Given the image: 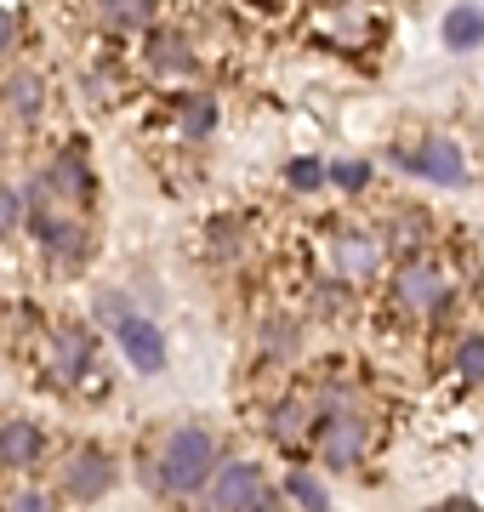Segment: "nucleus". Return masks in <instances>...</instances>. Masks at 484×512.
I'll list each match as a JSON object with an SVG mask.
<instances>
[{
  "instance_id": "27",
  "label": "nucleus",
  "mask_w": 484,
  "mask_h": 512,
  "mask_svg": "<svg viewBox=\"0 0 484 512\" xmlns=\"http://www.w3.org/2000/svg\"><path fill=\"white\" fill-rule=\"evenodd\" d=\"M0 154H6V131H0Z\"/></svg>"
},
{
  "instance_id": "2",
  "label": "nucleus",
  "mask_w": 484,
  "mask_h": 512,
  "mask_svg": "<svg viewBox=\"0 0 484 512\" xmlns=\"http://www.w3.org/2000/svg\"><path fill=\"white\" fill-rule=\"evenodd\" d=\"M97 319L114 330V342L131 359V370H143V376H160L166 370V336H160V325H154L149 313L131 308L120 291H97Z\"/></svg>"
},
{
  "instance_id": "11",
  "label": "nucleus",
  "mask_w": 484,
  "mask_h": 512,
  "mask_svg": "<svg viewBox=\"0 0 484 512\" xmlns=\"http://www.w3.org/2000/svg\"><path fill=\"white\" fill-rule=\"evenodd\" d=\"M52 370H57V382H86L97 370V342H92V330L86 325H63L52 336Z\"/></svg>"
},
{
  "instance_id": "22",
  "label": "nucleus",
  "mask_w": 484,
  "mask_h": 512,
  "mask_svg": "<svg viewBox=\"0 0 484 512\" xmlns=\"http://www.w3.org/2000/svg\"><path fill=\"white\" fill-rule=\"evenodd\" d=\"M23 211H29V205H23V188H6V183H0V234H18V228H23Z\"/></svg>"
},
{
  "instance_id": "12",
  "label": "nucleus",
  "mask_w": 484,
  "mask_h": 512,
  "mask_svg": "<svg viewBox=\"0 0 484 512\" xmlns=\"http://www.w3.org/2000/svg\"><path fill=\"white\" fill-rule=\"evenodd\" d=\"M314 416H319V404L308 399V393H291V399H280L274 410H268V421H262V427H268V439H274V444L297 450V444L314 433Z\"/></svg>"
},
{
  "instance_id": "3",
  "label": "nucleus",
  "mask_w": 484,
  "mask_h": 512,
  "mask_svg": "<svg viewBox=\"0 0 484 512\" xmlns=\"http://www.w3.org/2000/svg\"><path fill=\"white\" fill-rule=\"evenodd\" d=\"M331 416L319 421V461L325 467H336V473H348L359 456H365V444H371V421H365V410H359L348 393H331Z\"/></svg>"
},
{
  "instance_id": "16",
  "label": "nucleus",
  "mask_w": 484,
  "mask_h": 512,
  "mask_svg": "<svg viewBox=\"0 0 484 512\" xmlns=\"http://www.w3.org/2000/svg\"><path fill=\"white\" fill-rule=\"evenodd\" d=\"M445 46H450V52H479V46H484V12H479V6H450Z\"/></svg>"
},
{
  "instance_id": "13",
  "label": "nucleus",
  "mask_w": 484,
  "mask_h": 512,
  "mask_svg": "<svg viewBox=\"0 0 484 512\" xmlns=\"http://www.w3.org/2000/svg\"><path fill=\"white\" fill-rule=\"evenodd\" d=\"M40 183L52 188L57 200H92V165L69 148V154H52L40 165Z\"/></svg>"
},
{
  "instance_id": "10",
  "label": "nucleus",
  "mask_w": 484,
  "mask_h": 512,
  "mask_svg": "<svg viewBox=\"0 0 484 512\" xmlns=\"http://www.w3.org/2000/svg\"><path fill=\"white\" fill-rule=\"evenodd\" d=\"M331 262H336V279L359 285V279H371L376 268H382V239H376L371 228H342L336 245H331Z\"/></svg>"
},
{
  "instance_id": "9",
  "label": "nucleus",
  "mask_w": 484,
  "mask_h": 512,
  "mask_svg": "<svg viewBox=\"0 0 484 512\" xmlns=\"http://www.w3.org/2000/svg\"><path fill=\"white\" fill-rule=\"evenodd\" d=\"M40 461H46V433H40V421H29V416L0 421V467H6V473H35Z\"/></svg>"
},
{
  "instance_id": "5",
  "label": "nucleus",
  "mask_w": 484,
  "mask_h": 512,
  "mask_svg": "<svg viewBox=\"0 0 484 512\" xmlns=\"http://www.w3.org/2000/svg\"><path fill=\"white\" fill-rule=\"evenodd\" d=\"M114 484H120V467H114V456L97 450V444H86V450H75V456L63 461V495H69V501H103Z\"/></svg>"
},
{
  "instance_id": "7",
  "label": "nucleus",
  "mask_w": 484,
  "mask_h": 512,
  "mask_svg": "<svg viewBox=\"0 0 484 512\" xmlns=\"http://www.w3.org/2000/svg\"><path fill=\"white\" fill-rule=\"evenodd\" d=\"M23 222L35 228V245L46 256H57V262H86L92 256V234L80 228V222L57 217L52 205H35V211H23Z\"/></svg>"
},
{
  "instance_id": "6",
  "label": "nucleus",
  "mask_w": 484,
  "mask_h": 512,
  "mask_svg": "<svg viewBox=\"0 0 484 512\" xmlns=\"http://www.w3.org/2000/svg\"><path fill=\"white\" fill-rule=\"evenodd\" d=\"M393 160L405 165V171H416V177H428V183H445V188L467 183V160L450 137H428V143H416V148H393Z\"/></svg>"
},
{
  "instance_id": "24",
  "label": "nucleus",
  "mask_w": 484,
  "mask_h": 512,
  "mask_svg": "<svg viewBox=\"0 0 484 512\" xmlns=\"http://www.w3.org/2000/svg\"><path fill=\"white\" fill-rule=\"evenodd\" d=\"M262 348H268V353H291V348H297V325L274 319V330H262Z\"/></svg>"
},
{
  "instance_id": "21",
  "label": "nucleus",
  "mask_w": 484,
  "mask_h": 512,
  "mask_svg": "<svg viewBox=\"0 0 484 512\" xmlns=\"http://www.w3.org/2000/svg\"><path fill=\"white\" fill-rule=\"evenodd\" d=\"M285 183L297 188V194H314V188H325V165L319 160H291L285 165Z\"/></svg>"
},
{
  "instance_id": "23",
  "label": "nucleus",
  "mask_w": 484,
  "mask_h": 512,
  "mask_svg": "<svg viewBox=\"0 0 484 512\" xmlns=\"http://www.w3.org/2000/svg\"><path fill=\"white\" fill-rule=\"evenodd\" d=\"M325 183H336V188H365V183H371V165H365V160H342V165H331V171H325Z\"/></svg>"
},
{
  "instance_id": "19",
  "label": "nucleus",
  "mask_w": 484,
  "mask_h": 512,
  "mask_svg": "<svg viewBox=\"0 0 484 512\" xmlns=\"http://www.w3.org/2000/svg\"><path fill=\"white\" fill-rule=\"evenodd\" d=\"M285 495H291V501H302V507H325V501H331V490H325L308 467H297V473L285 478Z\"/></svg>"
},
{
  "instance_id": "18",
  "label": "nucleus",
  "mask_w": 484,
  "mask_h": 512,
  "mask_svg": "<svg viewBox=\"0 0 484 512\" xmlns=\"http://www.w3.org/2000/svg\"><path fill=\"white\" fill-rule=\"evenodd\" d=\"M177 131H183L188 143H205V137L217 131V103H211V97H188V109H183V120H177Z\"/></svg>"
},
{
  "instance_id": "14",
  "label": "nucleus",
  "mask_w": 484,
  "mask_h": 512,
  "mask_svg": "<svg viewBox=\"0 0 484 512\" xmlns=\"http://www.w3.org/2000/svg\"><path fill=\"white\" fill-rule=\"evenodd\" d=\"M149 69L154 74H194L200 69V57H194V46H188L183 35H171L166 29V35L149 40Z\"/></svg>"
},
{
  "instance_id": "25",
  "label": "nucleus",
  "mask_w": 484,
  "mask_h": 512,
  "mask_svg": "<svg viewBox=\"0 0 484 512\" xmlns=\"http://www.w3.org/2000/svg\"><path fill=\"white\" fill-rule=\"evenodd\" d=\"M12 507H18V512H46V507H52V495H46V490H18Z\"/></svg>"
},
{
  "instance_id": "26",
  "label": "nucleus",
  "mask_w": 484,
  "mask_h": 512,
  "mask_svg": "<svg viewBox=\"0 0 484 512\" xmlns=\"http://www.w3.org/2000/svg\"><path fill=\"white\" fill-rule=\"evenodd\" d=\"M12 40H18V23H12V12L0 6V57L12 52Z\"/></svg>"
},
{
  "instance_id": "15",
  "label": "nucleus",
  "mask_w": 484,
  "mask_h": 512,
  "mask_svg": "<svg viewBox=\"0 0 484 512\" xmlns=\"http://www.w3.org/2000/svg\"><path fill=\"white\" fill-rule=\"evenodd\" d=\"M6 103H12L18 120H40V114H46V80H40L35 69H18L6 80Z\"/></svg>"
},
{
  "instance_id": "20",
  "label": "nucleus",
  "mask_w": 484,
  "mask_h": 512,
  "mask_svg": "<svg viewBox=\"0 0 484 512\" xmlns=\"http://www.w3.org/2000/svg\"><path fill=\"white\" fill-rule=\"evenodd\" d=\"M456 370H462V382H484V336H462L456 342Z\"/></svg>"
},
{
  "instance_id": "4",
  "label": "nucleus",
  "mask_w": 484,
  "mask_h": 512,
  "mask_svg": "<svg viewBox=\"0 0 484 512\" xmlns=\"http://www.w3.org/2000/svg\"><path fill=\"white\" fill-rule=\"evenodd\" d=\"M205 490H211L217 507H234V512H251V507L274 501V484H268V473L257 461H217V473H211Z\"/></svg>"
},
{
  "instance_id": "8",
  "label": "nucleus",
  "mask_w": 484,
  "mask_h": 512,
  "mask_svg": "<svg viewBox=\"0 0 484 512\" xmlns=\"http://www.w3.org/2000/svg\"><path fill=\"white\" fill-rule=\"evenodd\" d=\"M393 296H399L410 313H439L450 302V274L433 268V262H405V268L393 274Z\"/></svg>"
},
{
  "instance_id": "1",
  "label": "nucleus",
  "mask_w": 484,
  "mask_h": 512,
  "mask_svg": "<svg viewBox=\"0 0 484 512\" xmlns=\"http://www.w3.org/2000/svg\"><path fill=\"white\" fill-rule=\"evenodd\" d=\"M217 439H211V427H200V421H183V427H171L166 439H160V456H154V467H160V495H200L205 484H211V473H217Z\"/></svg>"
},
{
  "instance_id": "17",
  "label": "nucleus",
  "mask_w": 484,
  "mask_h": 512,
  "mask_svg": "<svg viewBox=\"0 0 484 512\" xmlns=\"http://www.w3.org/2000/svg\"><path fill=\"white\" fill-rule=\"evenodd\" d=\"M154 6H160V0H97V12H103L109 29H143V23L154 18Z\"/></svg>"
}]
</instances>
